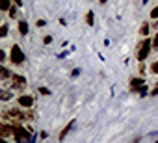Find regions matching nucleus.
Returning a JSON list of instances; mask_svg holds the SVG:
<instances>
[{
    "label": "nucleus",
    "instance_id": "dca6fc26",
    "mask_svg": "<svg viewBox=\"0 0 158 143\" xmlns=\"http://www.w3.org/2000/svg\"><path fill=\"white\" fill-rule=\"evenodd\" d=\"M11 99V93L10 91H2V100H10Z\"/></svg>",
    "mask_w": 158,
    "mask_h": 143
},
{
    "label": "nucleus",
    "instance_id": "20e7f679",
    "mask_svg": "<svg viewBox=\"0 0 158 143\" xmlns=\"http://www.w3.org/2000/svg\"><path fill=\"white\" fill-rule=\"evenodd\" d=\"M17 104L23 106V108H32V106H34V99H32L30 95H21V97L17 99Z\"/></svg>",
    "mask_w": 158,
    "mask_h": 143
},
{
    "label": "nucleus",
    "instance_id": "f03ea898",
    "mask_svg": "<svg viewBox=\"0 0 158 143\" xmlns=\"http://www.w3.org/2000/svg\"><path fill=\"white\" fill-rule=\"evenodd\" d=\"M138 54H136V58L139 59V61H145L147 58H149V52H151V48H152V41L149 39V37H145L139 45H138Z\"/></svg>",
    "mask_w": 158,
    "mask_h": 143
},
{
    "label": "nucleus",
    "instance_id": "0eeeda50",
    "mask_svg": "<svg viewBox=\"0 0 158 143\" xmlns=\"http://www.w3.org/2000/svg\"><path fill=\"white\" fill-rule=\"evenodd\" d=\"M73 126H74V121H69V123H67V125L61 128V132L58 134V137H60V139H63V137H65V136L71 132V128H73Z\"/></svg>",
    "mask_w": 158,
    "mask_h": 143
},
{
    "label": "nucleus",
    "instance_id": "412c9836",
    "mask_svg": "<svg viewBox=\"0 0 158 143\" xmlns=\"http://www.w3.org/2000/svg\"><path fill=\"white\" fill-rule=\"evenodd\" d=\"M43 43H45V45L52 43V37H50V35H45V37H43Z\"/></svg>",
    "mask_w": 158,
    "mask_h": 143
},
{
    "label": "nucleus",
    "instance_id": "f8f14e48",
    "mask_svg": "<svg viewBox=\"0 0 158 143\" xmlns=\"http://www.w3.org/2000/svg\"><path fill=\"white\" fill-rule=\"evenodd\" d=\"M8 35V24L4 22L2 26H0V37H6Z\"/></svg>",
    "mask_w": 158,
    "mask_h": 143
},
{
    "label": "nucleus",
    "instance_id": "423d86ee",
    "mask_svg": "<svg viewBox=\"0 0 158 143\" xmlns=\"http://www.w3.org/2000/svg\"><path fill=\"white\" fill-rule=\"evenodd\" d=\"M141 86H143V78L136 76V78H132V80H130V89H132L134 93H136V91H138V89H139Z\"/></svg>",
    "mask_w": 158,
    "mask_h": 143
},
{
    "label": "nucleus",
    "instance_id": "39448f33",
    "mask_svg": "<svg viewBox=\"0 0 158 143\" xmlns=\"http://www.w3.org/2000/svg\"><path fill=\"white\" fill-rule=\"evenodd\" d=\"M11 78H13V88H15V89H23V88L26 86V78H24V76H21V75H13Z\"/></svg>",
    "mask_w": 158,
    "mask_h": 143
},
{
    "label": "nucleus",
    "instance_id": "a211bd4d",
    "mask_svg": "<svg viewBox=\"0 0 158 143\" xmlns=\"http://www.w3.org/2000/svg\"><path fill=\"white\" fill-rule=\"evenodd\" d=\"M39 93L41 95H50V89L48 88H39Z\"/></svg>",
    "mask_w": 158,
    "mask_h": 143
},
{
    "label": "nucleus",
    "instance_id": "a878e982",
    "mask_svg": "<svg viewBox=\"0 0 158 143\" xmlns=\"http://www.w3.org/2000/svg\"><path fill=\"white\" fill-rule=\"evenodd\" d=\"M99 2H101V4H102V6H104V4H106V2H108V0H99Z\"/></svg>",
    "mask_w": 158,
    "mask_h": 143
},
{
    "label": "nucleus",
    "instance_id": "4be33fe9",
    "mask_svg": "<svg viewBox=\"0 0 158 143\" xmlns=\"http://www.w3.org/2000/svg\"><path fill=\"white\" fill-rule=\"evenodd\" d=\"M149 95H152V97H156V95H158V86H156V88H154V89H152V91H151Z\"/></svg>",
    "mask_w": 158,
    "mask_h": 143
},
{
    "label": "nucleus",
    "instance_id": "9d476101",
    "mask_svg": "<svg viewBox=\"0 0 158 143\" xmlns=\"http://www.w3.org/2000/svg\"><path fill=\"white\" fill-rule=\"evenodd\" d=\"M13 6V0H2V4H0V10L2 11H10Z\"/></svg>",
    "mask_w": 158,
    "mask_h": 143
},
{
    "label": "nucleus",
    "instance_id": "4468645a",
    "mask_svg": "<svg viewBox=\"0 0 158 143\" xmlns=\"http://www.w3.org/2000/svg\"><path fill=\"white\" fill-rule=\"evenodd\" d=\"M151 73H152V75H158V61H154V63L151 65Z\"/></svg>",
    "mask_w": 158,
    "mask_h": 143
},
{
    "label": "nucleus",
    "instance_id": "2eb2a0df",
    "mask_svg": "<svg viewBox=\"0 0 158 143\" xmlns=\"http://www.w3.org/2000/svg\"><path fill=\"white\" fill-rule=\"evenodd\" d=\"M8 13H10V17H15V15H17V6L13 4V6H11V10H10Z\"/></svg>",
    "mask_w": 158,
    "mask_h": 143
},
{
    "label": "nucleus",
    "instance_id": "6e6552de",
    "mask_svg": "<svg viewBox=\"0 0 158 143\" xmlns=\"http://www.w3.org/2000/svg\"><path fill=\"white\" fill-rule=\"evenodd\" d=\"M19 32H21V35H26L28 34V22L23 19V21H19Z\"/></svg>",
    "mask_w": 158,
    "mask_h": 143
},
{
    "label": "nucleus",
    "instance_id": "393cba45",
    "mask_svg": "<svg viewBox=\"0 0 158 143\" xmlns=\"http://www.w3.org/2000/svg\"><path fill=\"white\" fill-rule=\"evenodd\" d=\"M139 141H141V137H136V139H134L132 143H139Z\"/></svg>",
    "mask_w": 158,
    "mask_h": 143
},
{
    "label": "nucleus",
    "instance_id": "aec40b11",
    "mask_svg": "<svg viewBox=\"0 0 158 143\" xmlns=\"http://www.w3.org/2000/svg\"><path fill=\"white\" fill-rule=\"evenodd\" d=\"M152 48L154 50H158V34L154 35V39H152Z\"/></svg>",
    "mask_w": 158,
    "mask_h": 143
},
{
    "label": "nucleus",
    "instance_id": "1a4fd4ad",
    "mask_svg": "<svg viewBox=\"0 0 158 143\" xmlns=\"http://www.w3.org/2000/svg\"><path fill=\"white\" fill-rule=\"evenodd\" d=\"M149 30H151V24H149V22H143V24L139 26V35L147 37V35H149Z\"/></svg>",
    "mask_w": 158,
    "mask_h": 143
},
{
    "label": "nucleus",
    "instance_id": "f3484780",
    "mask_svg": "<svg viewBox=\"0 0 158 143\" xmlns=\"http://www.w3.org/2000/svg\"><path fill=\"white\" fill-rule=\"evenodd\" d=\"M151 19H158V6L152 8V11H151Z\"/></svg>",
    "mask_w": 158,
    "mask_h": 143
},
{
    "label": "nucleus",
    "instance_id": "7ed1b4c3",
    "mask_svg": "<svg viewBox=\"0 0 158 143\" xmlns=\"http://www.w3.org/2000/svg\"><path fill=\"white\" fill-rule=\"evenodd\" d=\"M10 59H11V63H15V65H23L24 63V52L21 50V47L19 45H13L11 47V52H10Z\"/></svg>",
    "mask_w": 158,
    "mask_h": 143
},
{
    "label": "nucleus",
    "instance_id": "f257e3e1",
    "mask_svg": "<svg viewBox=\"0 0 158 143\" xmlns=\"http://www.w3.org/2000/svg\"><path fill=\"white\" fill-rule=\"evenodd\" d=\"M13 137L17 143H32L30 137H32V128H26L23 126L21 123H13Z\"/></svg>",
    "mask_w": 158,
    "mask_h": 143
},
{
    "label": "nucleus",
    "instance_id": "ddd939ff",
    "mask_svg": "<svg viewBox=\"0 0 158 143\" xmlns=\"http://www.w3.org/2000/svg\"><path fill=\"white\" fill-rule=\"evenodd\" d=\"M10 78V71H8V67H2V80H8Z\"/></svg>",
    "mask_w": 158,
    "mask_h": 143
},
{
    "label": "nucleus",
    "instance_id": "b1692460",
    "mask_svg": "<svg viewBox=\"0 0 158 143\" xmlns=\"http://www.w3.org/2000/svg\"><path fill=\"white\" fill-rule=\"evenodd\" d=\"M13 4L15 6H23V0H13Z\"/></svg>",
    "mask_w": 158,
    "mask_h": 143
},
{
    "label": "nucleus",
    "instance_id": "5701e85b",
    "mask_svg": "<svg viewBox=\"0 0 158 143\" xmlns=\"http://www.w3.org/2000/svg\"><path fill=\"white\" fill-rule=\"evenodd\" d=\"M37 26H39V28H41V26H45V21H43V19H39V21H37Z\"/></svg>",
    "mask_w": 158,
    "mask_h": 143
},
{
    "label": "nucleus",
    "instance_id": "9b49d317",
    "mask_svg": "<svg viewBox=\"0 0 158 143\" xmlns=\"http://www.w3.org/2000/svg\"><path fill=\"white\" fill-rule=\"evenodd\" d=\"M86 22H88L89 26L95 22V13H93V11H88V13H86Z\"/></svg>",
    "mask_w": 158,
    "mask_h": 143
},
{
    "label": "nucleus",
    "instance_id": "6ab92c4d",
    "mask_svg": "<svg viewBox=\"0 0 158 143\" xmlns=\"http://www.w3.org/2000/svg\"><path fill=\"white\" fill-rule=\"evenodd\" d=\"M138 93H139L141 97H145V95H147V88H145V86H141V88L138 89Z\"/></svg>",
    "mask_w": 158,
    "mask_h": 143
}]
</instances>
